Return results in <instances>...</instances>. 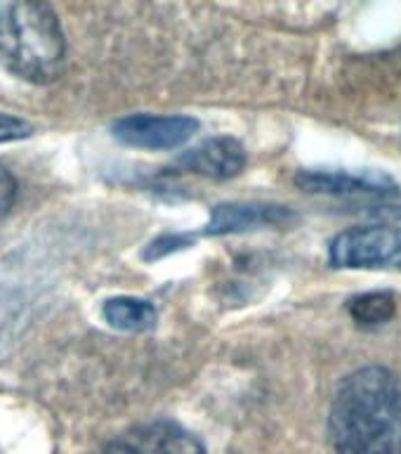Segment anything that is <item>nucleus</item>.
Here are the masks:
<instances>
[{
    "instance_id": "nucleus-1",
    "label": "nucleus",
    "mask_w": 401,
    "mask_h": 454,
    "mask_svg": "<svg viewBox=\"0 0 401 454\" xmlns=\"http://www.w3.org/2000/svg\"><path fill=\"white\" fill-rule=\"evenodd\" d=\"M328 433L338 454H401V379L364 367L340 383Z\"/></svg>"
},
{
    "instance_id": "nucleus-2",
    "label": "nucleus",
    "mask_w": 401,
    "mask_h": 454,
    "mask_svg": "<svg viewBox=\"0 0 401 454\" xmlns=\"http://www.w3.org/2000/svg\"><path fill=\"white\" fill-rule=\"evenodd\" d=\"M66 59L62 24L48 0H0V64L28 83L62 76Z\"/></svg>"
},
{
    "instance_id": "nucleus-3",
    "label": "nucleus",
    "mask_w": 401,
    "mask_h": 454,
    "mask_svg": "<svg viewBox=\"0 0 401 454\" xmlns=\"http://www.w3.org/2000/svg\"><path fill=\"white\" fill-rule=\"evenodd\" d=\"M335 268H401L399 227H352L340 232L328 247Z\"/></svg>"
},
{
    "instance_id": "nucleus-4",
    "label": "nucleus",
    "mask_w": 401,
    "mask_h": 454,
    "mask_svg": "<svg viewBox=\"0 0 401 454\" xmlns=\"http://www.w3.org/2000/svg\"><path fill=\"white\" fill-rule=\"evenodd\" d=\"M104 454H205L204 442L170 419L133 426L106 442Z\"/></svg>"
},
{
    "instance_id": "nucleus-5",
    "label": "nucleus",
    "mask_w": 401,
    "mask_h": 454,
    "mask_svg": "<svg viewBox=\"0 0 401 454\" xmlns=\"http://www.w3.org/2000/svg\"><path fill=\"white\" fill-rule=\"evenodd\" d=\"M198 130V121L191 116H154L133 114L113 123V135L123 145L140 149H175L189 142Z\"/></svg>"
},
{
    "instance_id": "nucleus-6",
    "label": "nucleus",
    "mask_w": 401,
    "mask_h": 454,
    "mask_svg": "<svg viewBox=\"0 0 401 454\" xmlns=\"http://www.w3.org/2000/svg\"><path fill=\"white\" fill-rule=\"evenodd\" d=\"M177 163L184 170H191L197 176L227 180V177L239 176L246 166V149L234 137H211L201 142L198 147L184 152Z\"/></svg>"
},
{
    "instance_id": "nucleus-7",
    "label": "nucleus",
    "mask_w": 401,
    "mask_h": 454,
    "mask_svg": "<svg viewBox=\"0 0 401 454\" xmlns=\"http://www.w3.org/2000/svg\"><path fill=\"white\" fill-rule=\"evenodd\" d=\"M293 220V213L286 206L276 204H220L212 208L205 232L208 234H236L260 227H276Z\"/></svg>"
},
{
    "instance_id": "nucleus-8",
    "label": "nucleus",
    "mask_w": 401,
    "mask_h": 454,
    "mask_svg": "<svg viewBox=\"0 0 401 454\" xmlns=\"http://www.w3.org/2000/svg\"><path fill=\"white\" fill-rule=\"evenodd\" d=\"M307 192L328 194H382L392 192V180L381 173H345V170H307L296 180Z\"/></svg>"
},
{
    "instance_id": "nucleus-9",
    "label": "nucleus",
    "mask_w": 401,
    "mask_h": 454,
    "mask_svg": "<svg viewBox=\"0 0 401 454\" xmlns=\"http://www.w3.org/2000/svg\"><path fill=\"white\" fill-rule=\"evenodd\" d=\"M102 315L119 332H147L156 325V308L144 298L116 296L109 298L102 308Z\"/></svg>"
},
{
    "instance_id": "nucleus-10",
    "label": "nucleus",
    "mask_w": 401,
    "mask_h": 454,
    "mask_svg": "<svg viewBox=\"0 0 401 454\" xmlns=\"http://www.w3.org/2000/svg\"><path fill=\"white\" fill-rule=\"evenodd\" d=\"M397 312V298L385 291H375V294H364L350 301V315H352L359 325H382L395 317Z\"/></svg>"
},
{
    "instance_id": "nucleus-11",
    "label": "nucleus",
    "mask_w": 401,
    "mask_h": 454,
    "mask_svg": "<svg viewBox=\"0 0 401 454\" xmlns=\"http://www.w3.org/2000/svg\"><path fill=\"white\" fill-rule=\"evenodd\" d=\"M31 133H34V128L28 121L12 116V114H0V142L24 140Z\"/></svg>"
},
{
    "instance_id": "nucleus-12",
    "label": "nucleus",
    "mask_w": 401,
    "mask_h": 454,
    "mask_svg": "<svg viewBox=\"0 0 401 454\" xmlns=\"http://www.w3.org/2000/svg\"><path fill=\"white\" fill-rule=\"evenodd\" d=\"M191 244V237H187V234H175V237H161V239H156L149 244L147 254H144V258H161V255L166 254H173V251H177V248H184L189 247Z\"/></svg>"
},
{
    "instance_id": "nucleus-13",
    "label": "nucleus",
    "mask_w": 401,
    "mask_h": 454,
    "mask_svg": "<svg viewBox=\"0 0 401 454\" xmlns=\"http://www.w3.org/2000/svg\"><path fill=\"white\" fill-rule=\"evenodd\" d=\"M14 197H17V180L10 170L0 166V215L14 204Z\"/></svg>"
}]
</instances>
